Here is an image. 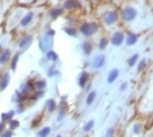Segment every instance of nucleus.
Segmentation results:
<instances>
[{
  "instance_id": "f257e3e1",
  "label": "nucleus",
  "mask_w": 153,
  "mask_h": 137,
  "mask_svg": "<svg viewBox=\"0 0 153 137\" xmlns=\"http://www.w3.org/2000/svg\"><path fill=\"white\" fill-rule=\"evenodd\" d=\"M100 30H101L100 25L97 22H94V21H85V22L80 24V26H79V33L84 38L94 37L100 33Z\"/></svg>"
},
{
  "instance_id": "f03ea898",
  "label": "nucleus",
  "mask_w": 153,
  "mask_h": 137,
  "mask_svg": "<svg viewBox=\"0 0 153 137\" xmlns=\"http://www.w3.org/2000/svg\"><path fill=\"white\" fill-rule=\"evenodd\" d=\"M137 16H139V10L132 5H124L123 8L120 9V13H119L120 20L123 21L124 24L134 22V21L137 19Z\"/></svg>"
},
{
  "instance_id": "7ed1b4c3",
  "label": "nucleus",
  "mask_w": 153,
  "mask_h": 137,
  "mask_svg": "<svg viewBox=\"0 0 153 137\" xmlns=\"http://www.w3.org/2000/svg\"><path fill=\"white\" fill-rule=\"evenodd\" d=\"M101 20H102V24L106 27H113V26H115L119 22L120 17H119V13H118L117 10L109 9V10H106V12L102 15Z\"/></svg>"
},
{
  "instance_id": "20e7f679",
  "label": "nucleus",
  "mask_w": 153,
  "mask_h": 137,
  "mask_svg": "<svg viewBox=\"0 0 153 137\" xmlns=\"http://www.w3.org/2000/svg\"><path fill=\"white\" fill-rule=\"evenodd\" d=\"M34 42V36L33 34H24V36L17 41V51L22 52L27 51V48H30V46Z\"/></svg>"
},
{
  "instance_id": "39448f33",
  "label": "nucleus",
  "mask_w": 153,
  "mask_h": 137,
  "mask_svg": "<svg viewBox=\"0 0 153 137\" xmlns=\"http://www.w3.org/2000/svg\"><path fill=\"white\" fill-rule=\"evenodd\" d=\"M109 38H110L111 46H114V47H120V46L124 44V41H126V33H124L123 30H114Z\"/></svg>"
},
{
  "instance_id": "423d86ee",
  "label": "nucleus",
  "mask_w": 153,
  "mask_h": 137,
  "mask_svg": "<svg viewBox=\"0 0 153 137\" xmlns=\"http://www.w3.org/2000/svg\"><path fill=\"white\" fill-rule=\"evenodd\" d=\"M38 47H39V51L45 55L47 51L54 50V38L47 37V36H42V38H39L38 41Z\"/></svg>"
},
{
  "instance_id": "0eeeda50",
  "label": "nucleus",
  "mask_w": 153,
  "mask_h": 137,
  "mask_svg": "<svg viewBox=\"0 0 153 137\" xmlns=\"http://www.w3.org/2000/svg\"><path fill=\"white\" fill-rule=\"evenodd\" d=\"M34 19H36V12H34V10H26L25 15L22 16V19H21V21H20V24H19V26L17 27L21 29V30L27 29V27L33 24Z\"/></svg>"
},
{
  "instance_id": "6e6552de",
  "label": "nucleus",
  "mask_w": 153,
  "mask_h": 137,
  "mask_svg": "<svg viewBox=\"0 0 153 137\" xmlns=\"http://www.w3.org/2000/svg\"><path fill=\"white\" fill-rule=\"evenodd\" d=\"M76 82H77V86L80 87V89L85 90L86 87L90 85V73L88 71H81L79 73Z\"/></svg>"
},
{
  "instance_id": "1a4fd4ad",
  "label": "nucleus",
  "mask_w": 153,
  "mask_h": 137,
  "mask_svg": "<svg viewBox=\"0 0 153 137\" xmlns=\"http://www.w3.org/2000/svg\"><path fill=\"white\" fill-rule=\"evenodd\" d=\"M105 64H106V55L105 54H98L92 59V61H90V68L94 69V71H98V69L103 68Z\"/></svg>"
},
{
  "instance_id": "9d476101",
  "label": "nucleus",
  "mask_w": 153,
  "mask_h": 137,
  "mask_svg": "<svg viewBox=\"0 0 153 137\" xmlns=\"http://www.w3.org/2000/svg\"><path fill=\"white\" fill-rule=\"evenodd\" d=\"M93 50H94V44H93V42L89 38H85L80 43V51H81V54L84 56H90L93 54Z\"/></svg>"
},
{
  "instance_id": "9b49d317",
  "label": "nucleus",
  "mask_w": 153,
  "mask_h": 137,
  "mask_svg": "<svg viewBox=\"0 0 153 137\" xmlns=\"http://www.w3.org/2000/svg\"><path fill=\"white\" fill-rule=\"evenodd\" d=\"M19 90L21 91L22 94H25V96L30 97L32 94H34V81H32V80H26V81L21 82V85H20Z\"/></svg>"
},
{
  "instance_id": "f8f14e48",
  "label": "nucleus",
  "mask_w": 153,
  "mask_h": 137,
  "mask_svg": "<svg viewBox=\"0 0 153 137\" xmlns=\"http://www.w3.org/2000/svg\"><path fill=\"white\" fill-rule=\"evenodd\" d=\"M67 111H68V104L65 102V98H63V101L59 103V107H58V116H56L58 123H62L64 120V118L67 116Z\"/></svg>"
},
{
  "instance_id": "ddd939ff",
  "label": "nucleus",
  "mask_w": 153,
  "mask_h": 137,
  "mask_svg": "<svg viewBox=\"0 0 153 137\" xmlns=\"http://www.w3.org/2000/svg\"><path fill=\"white\" fill-rule=\"evenodd\" d=\"M11 72L9 71H4L1 72V75H0V91H4L7 87L9 86V84H11Z\"/></svg>"
},
{
  "instance_id": "4468645a",
  "label": "nucleus",
  "mask_w": 153,
  "mask_h": 137,
  "mask_svg": "<svg viewBox=\"0 0 153 137\" xmlns=\"http://www.w3.org/2000/svg\"><path fill=\"white\" fill-rule=\"evenodd\" d=\"M13 54H15V52L12 51V48H4L3 52L0 54V65L4 67L7 64H9V61H11Z\"/></svg>"
},
{
  "instance_id": "2eb2a0df",
  "label": "nucleus",
  "mask_w": 153,
  "mask_h": 137,
  "mask_svg": "<svg viewBox=\"0 0 153 137\" xmlns=\"http://www.w3.org/2000/svg\"><path fill=\"white\" fill-rule=\"evenodd\" d=\"M139 36L137 33H134V31H128L126 34V41H124V44L127 46V47H132V46H135L139 42Z\"/></svg>"
},
{
  "instance_id": "dca6fc26",
  "label": "nucleus",
  "mask_w": 153,
  "mask_h": 137,
  "mask_svg": "<svg viewBox=\"0 0 153 137\" xmlns=\"http://www.w3.org/2000/svg\"><path fill=\"white\" fill-rule=\"evenodd\" d=\"M119 76H120V69L119 68L110 69L109 73H107V77H106V82L109 84V85H111V84H114L118 78H119Z\"/></svg>"
},
{
  "instance_id": "f3484780",
  "label": "nucleus",
  "mask_w": 153,
  "mask_h": 137,
  "mask_svg": "<svg viewBox=\"0 0 153 137\" xmlns=\"http://www.w3.org/2000/svg\"><path fill=\"white\" fill-rule=\"evenodd\" d=\"M29 98H30V97H27V96H25V94H22L21 91L17 89L15 93H13V96H12V102H13V103H16V104L25 103V102L29 99Z\"/></svg>"
},
{
  "instance_id": "a211bd4d",
  "label": "nucleus",
  "mask_w": 153,
  "mask_h": 137,
  "mask_svg": "<svg viewBox=\"0 0 153 137\" xmlns=\"http://www.w3.org/2000/svg\"><path fill=\"white\" fill-rule=\"evenodd\" d=\"M65 10L63 9V7H53L50 10H48V17L51 20H56L59 17H62L64 15Z\"/></svg>"
},
{
  "instance_id": "6ab92c4d",
  "label": "nucleus",
  "mask_w": 153,
  "mask_h": 137,
  "mask_svg": "<svg viewBox=\"0 0 153 137\" xmlns=\"http://www.w3.org/2000/svg\"><path fill=\"white\" fill-rule=\"evenodd\" d=\"M58 107H59V104H58V102H56L55 98H50V99H47L46 104H45V110H46L48 114H53V112H55L58 110Z\"/></svg>"
},
{
  "instance_id": "aec40b11",
  "label": "nucleus",
  "mask_w": 153,
  "mask_h": 137,
  "mask_svg": "<svg viewBox=\"0 0 153 137\" xmlns=\"http://www.w3.org/2000/svg\"><path fill=\"white\" fill-rule=\"evenodd\" d=\"M16 115H17L16 114V110H9V111H7V112H3V114L0 115V121L8 124V123L12 120V119H15Z\"/></svg>"
},
{
  "instance_id": "412c9836",
  "label": "nucleus",
  "mask_w": 153,
  "mask_h": 137,
  "mask_svg": "<svg viewBox=\"0 0 153 137\" xmlns=\"http://www.w3.org/2000/svg\"><path fill=\"white\" fill-rule=\"evenodd\" d=\"M45 58L50 61V64H58L59 63V54L55 50H50L45 54Z\"/></svg>"
},
{
  "instance_id": "4be33fe9",
  "label": "nucleus",
  "mask_w": 153,
  "mask_h": 137,
  "mask_svg": "<svg viewBox=\"0 0 153 137\" xmlns=\"http://www.w3.org/2000/svg\"><path fill=\"white\" fill-rule=\"evenodd\" d=\"M59 75H60V71L58 69L56 64H50L46 68V76L48 78H54V77H58Z\"/></svg>"
},
{
  "instance_id": "5701e85b",
  "label": "nucleus",
  "mask_w": 153,
  "mask_h": 137,
  "mask_svg": "<svg viewBox=\"0 0 153 137\" xmlns=\"http://www.w3.org/2000/svg\"><path fill=\"white\" fill-rule=\"evenodd\" d=\"M62 7H63L64 10L71 12V10H75L79 8V3L76 1V0H64V1L62 3Z\"/></svg>"
},
{
  "instance_id": "b1692460",
  "label": "nucleus",
  "mask_w": 153,
  "mask_h": 137,
  "mask_svg": "<svg viewBox=\"0 0 153 137\" xmlns=\"http://www.w3.org/2000/svg\"><path fill=\"white\" fill-rule=\"evenodd\" d=\"M20 56H21V52L20 51H17L13 54L11 61H9V69H11V72H16L17 65H19V61H20Z\"/></svg>"
},
{
  "instance_id": "393cba45",
  "label": "nucleus",
  "mask_w": 153,
  "mask_h": 137,
  "mask_svg": "<svg viewBox=\"0 0 153 137\" xmlns=\"http://www.w3.org/2000/svg\"><path fill=\"white\" fill-rule=\"evenodd\" d=\"M63 31L65 34H67L68 37H71V38H77L79 37V27H76V26H69V25H65L63 27Z\"/></svg>"
},
{
  "instance_id": "a878e982",
  "label": "nucleus",
  "mask_w": 153,
  "mask_h": 137,
  "mask_svg": "<svg viewBox=\"0 0 153 137\" xmlns=\"http://www.w3.org/2000/svg\"><path fill=\"white\" fill-rule=\"evenodd\" d=\"M109 44H110V38L106 37V36H103V37H101L100 39H98V43H97V48H98L100 51H105L106 48L109 47Z\"/></svg>"
},
{
  "instance_id": "bb28decb",
  "label": "nucleus",
  "mask_w": 153,
  "mask_h": 137,
  "mask_svg": "<svg viewBox=\"0 0 153 137\" xmlns=\"http://www.w3.org/2000/svg\"><path fill=\"white\" fill-rule=\"evenodd\" d=\"M97 90H89L88 91V94H86V98H85V104L86 106H92L93 103L96 102V99H97Z\"/></svg>"
},
{
  "instance_id": "cd10ccee",
  "label": "nucleus",
  "mask_w": 153,
  "mask_h": 137,
  "mask_svg": "<svg viewBox=\"0 0 153 137\" xmlns=\"http://www.w3.org/2000/svg\"><path fill=\"white\" fill-rule=\"evenodd\" d=\"M140 60V55H139V52H135V54H132L130 58L127 59V65L128 68H134V67H136V64Z\"/></svg>"
},
{
  "instance_id": "c85d7f7f",
  "label": "nucleus",
  "mask_w": 153,
  "mask_h": 137,
  "mask_svg": "<svg viewBox=\"0 0 153 137\" xmlns=\"http://www.w3.org/2000/svg\"><path fill=\"white\" fill-rule=\"evenodd\" d=\"M47 80L46 78H37L34 80V90H46Z\"/></svg>"
},
{
  "instance_id": "c756f323",
  "label": "nucleus",
  "mask_w": 153,
  "mask_h": 137,
  "mask_svg": "<svg viewBox=\"0 0 153 137\" xmlns=\"http://www.w3.org/2000/svg\"><path fill=\"white\" fill-rule=\"evenodd\" d=\"M94 125H96V120H94V119H89V120L86 121L84 125H82V132H84V133H89L90 131H93Z\"/></svg>"
},
{
  "instance_id": "7c9ffc66",
  "label": "nucleus",
  "mask_w": 153,
  "mask_h": 137,
  "mask_svg": "<svg viewBox=\"0 0 153 137\" xmlns=\"http://www.w3.org/2000/svg\"><path fill=\"white\" fill-rule=\"evenodd\" d=\"M51 132H53V128L48 127V125H46V127H42L39 131L37 132V136L38 137H48Z\"/></svg>"
},
{
  "instance_id": "2f4dec72",
  "label": "nucleus",
  "mask_w": 153,
  "mask_h": 137,
  "mask_svg": "<svg viewBox=\"0 0 153 137\" xmlns=\"http://www.w3.org/2000/svg\"><path fill=\"white\" fill-rule=\"evenodd\" d=\"M147 65H148V60H147V59H140L139 63L136 64V72L137 73H141L145 68H147Z\"/></svg>"
},
{
  "instance_id": "473e14b6",
  "label": "nucleus",
  "mask_w": 153,
  "mask_h": 137,
  "mask_svg": "<svg viewBox=\"0 0 153 137\" xmlns=\"http://www.w3.org/2000/svg\"><path fill=\"white\" fill-rule=\"evenodd\" d=\"M132 133L136 135V136H139V135H141L143 133V124L140 121L134 123V125H132Z\"/></svg>"
},
{
  "instance_id": "72a5a7b5",
  "label": "nucleus",
  "mask_w": 153,
  "mask_h": 137,
  "mask_svg": "<svg viewBox=\"0 0 153 137\" xmlns=\"http://www.w3.org/2000/svg\"><path fill=\"white\" fill-rule=\"evenodd\" d=\"M8 129H11V131H16V129L20 128V121L17 120V119H12L11 121L8 123Z\"/></svg>"
},
{
  "instance_id": "f704fd0d",
  "label": "nucleus",
  "mask_w": 153,
  "mask_h": 137,
  "mask_svg": "<svg viewBox=\"0 0 153 137\" xmlns=\"http://www.w3.org/2000/svg\"><path fill=\"white\" fill-rule=\"evenodd\" d=\"M26 111V104L25 103H20L16 106V114L17 115H22Z\"/></svg>"
},
{
  "instance_id": "c9c22d12",
  "label": "nucleus",
  "mask_w": 153,
  "mask_h": 137,
  "mask_svg": "<svg viewBox=\"0 0 153 137\" xmlns=\"http://www.w3.org/2000/svg\"><path fill=\"white\" fill-rule=\"evenodd\" d=\"M45 96H46V90H36L34 91V97L33 98H36V99H41V98H43Z\"/></svg>"
},
{
  "instance_id": "e433bc0d",
  "label": "nucleus",
  "mask_w": 153,
  "mask_h": 137,
  "mask_svg": "<svg viewBox=\"0 0 153 137\" xmlns=\"http://www.w3.org/2000/svg\"><path fill=\"white\" fill-rule=\"evenodd\" d=\"M45 36H47V37H51V38H54L55 37V34H56V33H55V30L53 29V27H47V29L46 30H45Z\"/></svg>"
},
{
  "instance_id": "4c0bfd02",
  "label": "nucleus",
  "mask_w": 153,
  "mask_h": 137,
  "mask_svg": "<svg viewBox=\"0 0 153 137\" xmlns=\"http://www.w3.org/2000/svg\"><path fill=\"white\" fill-rule=\"evenodd\" d=\"M128 86H130V82H128V81L122 82L120 86H119V91H120V93H124L126 90H128Z\"/></svg>"
},
{
  "instance_id": "58836bf2",
  "label": "nucleus",
  "mask_w": 153,
  "mask_h": 137,
  "mask_svg": "<svg viewBox=\"0 0 153 137\" xmlns=\"http://www.w3.org/2000/svg\"><path fill=\"white\" fill-rule=\"evenodd\" d=\"M39 65H41V67H45V68H47V67L50 65V61H48L47 59H46V58H45V56H43V58H42V59H41V60H39Z\"/></svg>"
},
{
  "instance_id": "ea45409f",
  "label": "nucleus",
  "mask_w": 153,
  "mask_h": 137,
  "mask_svg": "<svg viewBox=\"0 0 153 137\" xmlns=\"http://www.w3.org/2000/svg\"><path fill=\"white\" fill-rule=\"evenodd\" d=\"M114 133H115V129H114V127H110V128L106 131L105 137H114Z\"/></svg>"
},
{
  "instance_id": "a19ab883",
  "label": "nucleus",
  "mask_w": 153,
  "mask_h": 137,
  "mask_svg": "<svg viewBox=\"0 0 153 137\" xmlns=\"http://www.w3.org/2000/svg\"><path fill=\"white\" fill-rule=\"evenodd\" d=\"M0 137H13V131H11V129H5Z\"/></svg>"
},
{
  "instance_id": "79ce46f5",
  "label": "nucleus",
  "mask_w": 153,
  "mask_h": 137,
  "mask_svg": "<svg viewBox=\"0 0 153 137\" xmlns=\"http://www.w3.org/2000/svg\"><path fill=\"white\" fill-rule=\"evenodd\" d=\"M7 129V124L5 123H3V121H0V136L3 135V132H4Z\"/></svg>"
},
{
  "instance_id": "37998d69",
  "label": "nucleus",
  "mask_w": 153,
  "mask_h": 137,
  "mask_svg": "<svg viewBox=\"0 0 153 137\" xmlns=\"http://www.w3.org/2000/svg\"><path fill=\"white\" fill-rule=\"evenodd\" d=\"M20 3H24V4H29V3H33L34 0H19Z\"/></svg>"
},
{
  "instance_id": "c03bdc74",
  "label": "nucleus",
  "mask_w": 153,
  "mask_h": 137,
  "mask_svg": "<svg viewBox=\"0 0 153 137\" xmlns=\"http://www.w3.org/2000/svg\"><path fill=\"white\" fill-rule=\"evenodd\" d=\"M3 50H4V47H3V44L0 43V54H1V52H3Z\"/></svg>"
},
{
  "instance_id": "a18cd8bd",
  "label": "nucleus",
  "mask_w": 153,
  "mask_h": 137,
  "mask_svg": "<svg viewBox=\"0 0 153 137\" xmlns=\"http://www.w3.org/2000/svg\"><path fill=\"white\" fill-rule=\"evenodd\" d=\"M46 1H50V0H38V3H46Z\"/></svg>"
},
{
  "instance_id": "49530a36",
  "label": "nucleus",
  "mask_w": 153,
  "mask_h": 137,
  "mask_svg": "<svg viewBox=\"0 0 153 137\" xmlns=\"http://www.w3.org/2000/svg\"><path fill=\"white\" fill-rule=\"evenodd\" d=\"M92 1H93V3H98L100 0H92Z\"/></svg>"
},
{
  "instance_id": "de8ad7c7",
  "label": "nucleus",
  "mask_w": 153,
  "mask_h": 137,
  "mask_svg": "<svg viewBox=\"0 0 153 137\" xmlns=\"http://www.w3.org/2000/svg\"><path fill=\"white\" fill-rule=\"evenodd\" d=\"M55 137H62V135H56V136H55Z\"/></svg>"
},
{
  "instance_id": "09e8293b",
  "label": "nucleus",
  "mask_w": 153,
  "mask_h": 137,
  "mask_svg": "<svg viewBox=\"0 0 153 137\" xmlns=\"http://www.w3.org/2000/svg\"><path fill=\"white\" fill-rule=\"evenodd\" d=\"M109 1H110V3H113V1H114V0H109Z\"/></svg>"
}]
</instances>
